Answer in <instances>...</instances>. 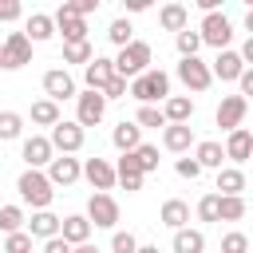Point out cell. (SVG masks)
<instances>
[{
	"mask_svg": "<svg viewBox=\"0 0 253 253\" xmlns=\"http://www.w3.org/2000/svg\"><path fill=\"white\" fill-rule=\"evenodd\" d=\"M111 67H115V75H119V79H138V75L150 67V43L130 40L126 47H119V55L111 59Z\"/></svg>",
	"mask_w": 253,
	"mask_h": 253,
	"instance_id": "6da1fadb",
	"label": "cell"
},
{
	"mask_svg": "<svg viewBox=\"0 0 253 253\" xmlns=\"http://www.w3.org/2000/svg\"><path fill=\"white\" fill-rule=\"evenodd\" d=\"M126 91L150 107L154 99H170V75H166V71H158V67H146L138 79H130V83H126Z\"/></svg>",
	"mask_w": 253,
	"mask_h": 253,
	"instance_id": "7a4b0ae2",
	"label": "cell"
},
{
	"mask_svg": "<svg viewBox=\"0 0 253 253\" xmlns=\"http://www.w3.org/2000/svg\"><path fill=\"white\" fill-rule=\"evenodd\" d=\"M16 190H20V198H24L32 210H47V206H51V198H55L51 182H47L40 170H24V174H20V182H16Z\"/></svg>",
	"mask_w": 253,
	"mask_h": 253,
	"instance_id": "3957f363",
	"label": "cell"
},
{
	"mask_svg": "<svg viewBox=\"0 0 253 253\" xmlns=\"http://www.w3.org/2000/svg\"><path fill=\"white\" fill-rule=\"evenodd\" d=\"M198 40L210 43V47H217V51H225V43L233 40L229 16H225V12H206V16H202V28H198Z\"/></svg>",
	"mask_w": 253,
	"mask_h": 253,
	"instance_id": "277c9868",
	"label": "cell"
},
{
	"mask_svg": "<svg viewBox=\"0 0 253 253\" xmlns=\"http://www.w3.org/2000/svg\"><path fill=\"white\" fill-rule=\"evenodd\" d=\"M51 24L63 32V43H83V40H87V20L75 16V4H71V0L59 4V12L51 16Z\"/></svg>",
	"mask_w": 253,
	"mask_h": 253,
	"instance_id": "5b68a950",
	"label": "cell"
},
{
	"mask_svg": "<svg viewBox=\"0 0 253 253\" xmlns=\"http://www.w3.org/2000/svg\"><path fill=\"white\" fill-rule=\"evenodd\" d=\"M24 63H32V43H28V36H24V32H8V40L0 43V67L16 71V67H24Z\"/></svg>",
	"mask_w": 253,
	"mask_h": 253,
	"instance_id": "8992f818",
	"label": "cell"
},
{
	"mask_svg": "<svg viewBox=\"0 0 253 253\" xmlns=\"http://www.w3.org/2000/svg\"><path fill=\"white\" fill-rule=\"evenodd\" d=\"M103 115H107V99H103L99 91L75 95V123H79V126H99Z\"/></svg>",
	"mask_w": 253,
	"mask_h": 253,
	"instance_id": "52a82bcc",
	"label": "cell"
},
{
	"mask_svg": "<svg viewBox=\"0 0 253 253\" xmlns=\"http://www.w3.org/2000/svg\"><path fill=\"white\" fill-rule=\"evenodd\" d=\"M47 142H51V150H59V154H75V150L83 146V126H79V123H67V119H59V123L51 126Z\"/></svg>",
	"mask_w": 253,
	"mask_h": 253,
	"instance_id": "ba28073f",
	"label": "cell"
},
{
	"mask_svg": "<svg viewBox=\"0 0 253 253\" xmlns=\"http://www.w3.org/2000/svg\"><path fill=\"white\" fill-rule=\"evenodd\" d=\"M87 221L99 225V229H111L119 221V202L111 194H91L87 198Z\"/></svg>",
	"mask_w": 253,
	"mask_h": 253,
	"instance_id": "9c48e42d",
	"label": "cell"
},
{
	"mask_svg": "<svg viewBox=\"0 0 253 253\" xmlns=\"http://www.w3.org/2000/svg\"><path fill=\"white\" fill-rule=\"evenodd\" d=\"M178 79L190 87V91H206L210 83H213V75H210V67L198 59V55H190V59H182L178 63Z\"/></svg>",
	"mask_w": 253,
	"mask_h": 253,
	"instance_id": "30bf717a",
	"label": "cell"
},
{
	"mask_svg": "<svg viewBox=\"0 0 253 253\" xmlns=\"http://www.w3.org/2000/svg\"><path fill=\"white\" fill-rule=\"evenodd\" d=\"M43 91H47L51 103L71 99V95H75V79L67 75V67H51V71H43Z\"/></svg>",
	"mask_w": 253,
	"mask_h": 253,
	"instance_id": "8fae6325",
	"label": "cell"
},
{
	"mask_svg": "<svg viewBox=\"0 0 253 253\" xmlns=\"http://www.w3.org/2000/svg\"><path fill=\"white\" fill-rule=\"evenodd\" d=\"M79 174H83V166H79V158H71V154H63V158H51V162H47V174H43V178H47L51 186H71V182H75Z\"/></svg>",
	"mask_w": 253,
	"mask_h": 253,
	"instance_id": "7c38bea8",
	"label": "cell"
},
{
	"mask_svg": "<svg viewBox=\"0 0 253 253\" xmlns=\"http://www.w3.org/2000/svg\"><path fill=\"white\" fill-rule=\"evenodd\" d=\"M245 107H249V103H245L241 95H225V99H221V107H217V115H213V119H217V126H221V130H237V126H241V119H245Z\"/></svg>",
	"mask_w": 253,
	"mask_h": 253,
	"instance_id": "4fadbf2b",
	"label": "cell"
},
{
	"mask_svg": "<svg viewBox=\"0 0 253 253\" xmlns=\"http://www.w3.org/2000/svg\"><path fill=\"white\" fill-rule=\"evenodd\" d=\"M83 174H87V182L95 186V194H107V190L115 186V166H111L107 158H87V162H83Z\"/></svg>",
	"mask_w": 253,
	"mask_h": 253,
	"instance_id": "5bb4252c",
	"label": "cell"
},
{
	"mask_svg": "<svg viewBox=\"0 0 253 253\" xmlns=\"http://www.w3.org/2000/svg\"><path fill=\"white\" fill-rule=\"evenodd\" d=\"M83 79H87V91H103L111 79H115V67L107 55H91V63L83 67Z\"/></svg>",
	"mask_w": 253,
	"mask_h": 253,
	"instance_id": "9a60e30c",
	"label": "cell"
},
{
	"mask_svg": "<svg viewBox=\"0 0 253 253\" xmlns=\"http://www.w3.org/2000/svg\"><path fill=\"white\" fill-rule=\"evenodd\" d=\"M51 142L43 138V134H32V138H24V162H28V170H40V166H47L51 162Z\"/></svg>",
	"mask_w": 253,
	"mask_h": 253,
	"instance_id": "2e32d148",
	"label": "cell"
},
{
	"mask_svg": "<svg viewBox=\"0 0 253 253\" xmlns=\"http://www.w3.org/2000/svg\"><path fill=\"white\" fill-rule=\"evenodd\" d=\"M142 178H146V174H142L138 158H134V154H123L119 166H115V182H123V190L134 194V190H142Z\"/></svg>",
	"mask_w": 253,
	"mask_h": 253,
	"instance_id": "e0dca14e",
	"label": "cell"
},
{
	"mask_svg": "<svg viewBox=\"0 0 253 253\" xmlns=\"http://www.w3.org/2000/svg\"><path fill=\"white\" fill-rule=\"evenodd\" d=\"M190 142H194L190 123H166V130H162V146H166V150L186 154V150H190Z\"/></svg>",
	"mask_w": 253,
	"mask_h": 253,
	"instance_id": "ac0fdd59",
	"label": "cell"
},
{
	"mask_svg": "<svg viewBox=\"0 0 253 253\" xmlns=\"http://www.w3.org/2000/svg\"><path fill=\"white\" fill-rule=\"evenodd\" d=\"M59 237H63L67 245H83V241L91 237V221H87L83 213H71V217H59Z\"/></svg>",
	"mask_w": 253,
	"mask_h": 253,
	"instance_id": "d6986e66",
	"label": "cell"
},
{
	"mask_svg": "<svg viewBox=\"0 0 253 253\" xmlns=\"http://www.w3.org/2000/svg\"><path fill=\"white\" fill-rule=\"evenodd\" d=\"M241 71H245V63H241V55H237V51H229V47H225V51H217V59H213V67H210V75H217L221 83L237 79Z\"/></svg>",
	"mask_w": 253,
	"mask_h": 253,
	"instance_id": "ffe728a7",
	"label": "cell"
},
{
	"mask_svg": "<svg viewBox=\"0 0 253 253\" xmlns=\"http://www.w3.org/2000/svg\"><path fill=\"white\" fill-rule=\"evenodd\" d=\"M28 237H43V241L59 237V217H55L51 210H36L32 221H28Z\"/></svg>",
	"mask_w": 253,
	"mask_h": 253,
	"instance_id": "44dd1931",
	"label": "cell"
},
{
	"mask_svg": "<svg viewBox=\"0 0 253 253\" xmlns=\"http://www.w3.org/2000/svg\"><path fill=\"white\" fill-rule=\"evenodd\" d=\"M111 142H115L123 154H130V150H138V146H142V130H138L134 123H126V119H123V123L111 130Z\"/></svg>",
	"mask_w": 253,
	"mask_h": 253,
	"instance_id": "7402d4cb",
	"label": "cell"
},
{
	"mask_svg": "<svg viewBox=\"0 0 253 253\" xmlns=\"http://www.w3.org/2000/svg\"><path fill=\"white\" fill-rule=\"evenodd\" d=\"M221 150H225V158L245 162V158H249V150H253V134H249L245 126H237V130H229V142H225Z\"/></svg>",
	"mask_w": 253,
	"mask_h": 253,
	"instance_id": "603a6c76",
	"label": "cell"
},
{
	"mask_svg": "<svg viewBox=\"0 0 253 253\" xmlns=\"http://www.w3.org/2000/svg\"><path fill=\"white\" fill-rule=\"evenodd\" d=\"M158 221H162V225H170V229H186V221H190V206H186L182 198H170V202H162Z\"/></svg>",
	"mask_w": 253,
	"mask_h": 253,
	"instance_id": "cb8c5ba5",
	"label": "cell"
},
{
	"mask_svg": "<svg viewBox=\"0 0 253 253\" xmlns=\"http://www.w3.org/2000/svg\"><path fill=\"white\" fill-rule=\"evenodd\" d=\"M162 119H166V123H190V119H194V99H186V95H170L166 107H162Z\"/></svg>",
	"mask_w": 253,
	"mask_h": 253,
	"instance_id": "d4e9b609",
	"label": "cell"
},
{
	"mask_svg": "<svg viewBox=\"0 0 253 253\" xmlns=\"http://www.w3.org/2000/svg\"><path fill=\"white\" fill-rule=\"evenodd\" d=\"M24 36H28V43H43V40H51V36H55V24H51V16H43V12L28 16V28H24Z\"/></svg>",
	"mask_w": 253,
	"mask_h": 253,
	"instance_id": "484cf974",
	"label": "cell"
},
{
	"mask_svg": "<svg viewBox=\"0 0 253 253\" xmlns=\"http://www.w3.org/2000/svg\"><path fill=\"white\" fill-rule=\"evenodd\" d=\"M217 190H221V198H241V190H245V174H241L237 166L217 170Z\"/></svg>",
	"mask_w": 253,
	"mask_h": 253,
	"instance_id": "4316f807",
	"label": "cell"
},
{
	"mask_svg": "<svg viewBox=\"0 0 253 253\" xmlns=\"http://www.w3.org/2000/svg\"><path fill=\"white\" fill-rule=\"evenodd\" d=\"M174 253H206L202 229H174Z\"/></svg>",
	"mask_w": 253,
	"mask_h": 253,
	"instance_id": "83f0119b",
	"label": "cell"
},
{
	"mask_svg": "<svg viewBox=\"0 0 253 253\" xmlns=\"http://www.w3.org/2000/svg\"><path fill=\"white\" fill-rule=\"evenodd\" d=\"M221 158H225V150H221V142H213V138H206V142H198V150H194V162L206 170V166H217L221 170Z\"/></svg>",
	"mask_w": 253,
	"mask_h": 253,
	"instance_id": "f1b7e54d",
	"label": "cell"
},
{
	"mask_svg": "<svg viewBox=\"0 0 253 253\" xmlns=\"http://www.w3.org/2000/svg\"><path fill=\"white\" fill-rule=\"evenodd\" d=\"M186 20H190V12H186L182 4H166V8L158 12V24H162L166 32H186Z\"/></svg>",
	"mask_w": 253,
	"mask_h": 253,
	"instance_id": "f546056e",
	"label": "cell"
},
{
	"mask_svg": "<svg viewBox=\"0 0 253 253\" xmlns=\"http://www.w3.org/2000/svg\"><path fill=\"white\" fill-rule=\"evenodd\" d=\"M32 123H40V126H55V123H59V103H51V99L32 103Z\"/></svg>",
	"mask_w": 253,
	"mask_h": 253,
	"instance_id": "4dcf8cb0",
	"label": "cell"
},
{
	"mask_svg": "<svg viewBox=\"0 0 253 253\" xmlns=\"http://www.w3.org/2000/svg\"><path fill=\"white\" fill-rule=\"evenodd\" d=\"M245 217V198H221L217 194V221H241Z\"/></svg>",
	"mask_w": 253,
	"mask_h": 253,
	"instance_id": "1f68e13d",
	"label": "cell"
},
{
	"mask_svg": "<svg viewBox=\"0 0 253 253\" xmlns=\"http://www.w3.org/2000/svg\"><path fill=\"white\" fill-rule=\"evenodd\" d=\"M20 130H24V119H20L16 111H0V142L20 138Z\"/></svg>",
	"mask_w": 253,
	"mask_h": 253,
	"instance_id": "d6a6232c",
	"label": "cell"
},
{
	"mask_svg": "<svg viewBox=\"0 0 253 253\" xmlns=\"http://www.w3.org/2000/svg\"><path fill=\"white\" fill-rule=\"evenodd\" d=\"M107 40H111L115 47H126V43L134 40V28H130V20H115V24L107 28Z\"/></svg>",
	"mask_w": 253,
	"mask_h": 253,
	"instance_id": "836d02e7",
	"label": "cell"
},
{
	"mask_svg": "<svg viewBox=\"0 0 253 253\" xmlns=\"http://www.w3.org/2000/svg\"><path fill=\"white\" fill-rule=\"evenodd\" d=\"M174 43H178V55H182V59H190V55H198V47H202V40H198V32H190V28H186V32H178V36H174Z\"/></svg>",
	"mask_w": 253,
	"mask_h": 253,
	"instance_id": "e575fe53",
	"label": "cell"
},
{
	"mask_svg": "<svg viewBox=\"0 0 253 253\" xmlns=\"http://www.w3.org/2000/svg\"><path fill=\"white\" fill-rule=\"evenodd\" d=\"M63 63H91V43L83 40V43H63Z\"/></svg>",
	"mask_w": 253,
	"mask_h": 253,
	"instance_id": "d590c367",
	"label": "cell"
},
{
	"mask_svg": "<svg viewBox=\"0 0 253 253\" xmlns=\"http://www.w3.org/2000/svg\"><path fill=\"white\" fill-rule=\"evenodd\" d=\"M20 225H24V210L20 206H4L0 210V229L4 233H20Z\"/></svg>",
	"mask_w": 253,
	"mask_h": 253,
	"instance_id": "8d00e7d4",
	"label": "cell"
},
{
	"mask_svg": "<svg viewBox=\"0 0 253 253\" xmlns=\"http://www.w3.org/2000/svg\"><path fill=\"white\" fill-rule=\"evenodd\" d=\"M134 158H138V166H142V174H150V170H158V146H150V142H142L138 150H130Z\"/></svg>",
	"mask_w": 253,
	"mask_h": 253,
	"instance_id": "74e56055",
	"label": "cell"
},
{
	"mask_svg": "<svg viewBox=\"0 0 253 253\" xmlns=\"http://www.w3.org/2000/svg\"><path fill=\"white\" fill-rule=\"evenodd\" d=\"M221 253H249V237H245L241 229L225 233V237H221Z\"/></svg>",
	"mask_w": 253,
	"mask_h": 253,
	"instance_id": "f35d334b",
	"label": "cell"
},
{
	"mask_svg": "<svg viewBox=\"0 0 253 253\" xmlns=\"http://www.w3.org/2000/svg\"><path fill=\"white\" fill-rule=\"evenodd\" d=\"M134 126H138V130H142V126H166V119H162L158 107H142L138 119H134Z\"/></svg>",
	"mask_w": 253,
	"mask_h": 253,
	"instance_id": "ab89813d",
	"label": "cell"
},
{
	"mask_svg": "<svg viewBox=\"0 0 253 253\" xmlns=\"http://www.w3.org/2000/svg\"><path fill=\"white\" fill-rule=\"evenodd\" d=\"M4 253H32V237L20 229V233H8V241H4Z\"/></svg>",
	"mask_w": 253,
	"mask_h": 253,
	"instance_id": "60d3db41",
	"label": "cell"
},
{
	"mask_svg": "<svg viewBox=\"0 0 253 253\" xmlns=\"http://www.w3.org/2000/svg\"><path fill=\"white\" fill-rule=\"evenodd\" d=\"M198 217H202V221H217V194H206V198L198 202Z\"/></svg>",
	"mask_w": 253,
	"mask_h": 253,
	"instance_id": "b9f144b4",
	"label": "cell"
},
{
	"mask_svg": "<svg viewBox=\"0 0 253 253\" xmlns=\"http://www.w3.org/2000/svg\"><path fill=\"white\" fill-rule=\"evenodd\" d=\"M111 249H115V253H134L138 241H134V233H115V237H111Z\"/></svg>",
	"mask_w": 253,
	"mask_h": 253,
	"instance_id": "7bdbcfd3",
	"label": "cell"
},
{
	"mask_svg": "<svg viewBox=\"0 0 253 253\" xmlns=\"http://www.w3.org/2000/svg\"><path fill=\"white\" fill-rule=\"evenodd\" d=\"M99 95H103V99H123V95H126V79H119V75H115V79H111Z\"/></svg>",
	"mask_w": 253,
	"mask_h": 253,
	"instance_id": "ee69618b",
	"label": "cell"
},
{
	"mask_svg": "<svg viewBox=\"0 0 253 253\" xmlns=\"http://www.w3.org/2000/svg\"><path fill=\"white\" fill-rule=\"evenodd\" d=\"M174 170H178V178H190V182L202 174V166H198L194 158H178V166H174Z\"/></svg>",
	"mask_w": 253,
	"mask_h": 253,
	"instance_id": "f6af8a7d",
	"label": "cell"
},
{
	"mask_svg": "<svg viewBox=\"0 0 253 253\" xmlns=\"http://www.w3.org/2000/svg\"><path fill=\"white\" fill-rule=\"evenodd\" d=\"M20 20V0H0V24Z\"/></svg>",
	"mask_w": 253,
	"mask_h": 253,
	"instance_id": "bcb514c9",
	"label": "cell"
},
{
	"mask_svg": "<svg viewBox=\"0 0 253 253\" xmlns=\"http://www.w3.org/2000/svg\"><path fill=\"white\" fill-rule=\"evenodd\" d=\"M71 4H75V16H83V20L91 12H99V0H71Z\"/></svg>",
	"mask_w": 253,
	"mask_h": 253,
	"instance_id": "7dc6e473",
	"label": "cell"
},
{
	"mask_svg": "<svg viewBox=\"0 0 253 253\" xmlns=\"http://www.w3.org/2000/svg\"><path fill=\"white\" fill-rule=\"evenodd\" d=\"M43 253H71V245L63 237H51V241H43Z\"/></svg>",
	"mask_w": 253,
	"mask_h": 253,
	"instance_id": "c3c4849f",
	"label": "cell"
},
{
	"mask_svg": "<svg viewBox=\"0 0 253 253\" xmlns=\"http://www.w3.org/2000/svg\"><path fill=\"white\" fill-rule=\"evenodd\" d=\"M237 83H241V99H245V95H253V71H249V67L237 75Z\"/></svg>",
	"mask_w": 253,
	"mask_h": 253,
	"instance_id": "681fc988",
	"label": "cell"
},
{
	"mask_svg": "<svg viewBox=\"0 0 253 253\" xmlns=\"http://www.w3.org/2000/svg\"><path fill=\"white\" fill-rule=\"evenodd\" d=\"M150 0H126V12H146Z\"/></svg>",
	"mask_w": 253,
	"mask_h": 253,
	"instance_id": "f907efd6",
	"label": "cell"
},
{
	"mask_svg": "<svg viewBox=\"0 0 253 253\" xmlns=\"http://www.w3.org/2000/svg\"><path fill=\"white\" fill-rule=\"evenodd\" d=\"M71 253H99V245H91V241H83V245H71Z\"/></svg>",
	"mask_w": 253,
	"mask_h": 253,
	"instance_id": "816d5d0a",
	"label": "cell"
},
{
	"mask_svg": "<svg viewBox=\"0 0 253 253\" xmlns=\"http://www.w3.org/2000/svg\"><path fill=\"white\" fill-rule=\"evenodd\" d=\"M134 253H158V245H138Z\"/></svg>",
	"mask_w": 253,
	"mask_h": 253,
	"instance_id": "f5cc1de1",
	"label": "cell"
}]
</instances>
